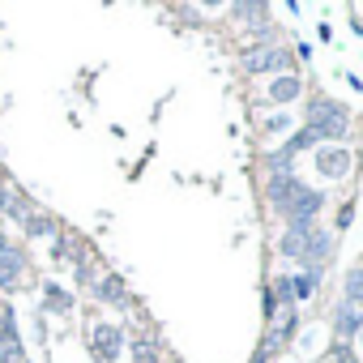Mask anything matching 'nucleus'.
I'll return each instance as SVG.
<instances>
[{
	"instance_id": "nucleus-1",
	"label": "nucleus",
	"mask_w": 363,
	"mask_h": 363,
	"mask_svg": "<svg viewBox=\"0 0 363 363\" xmlns=\"http://www.w3.org/2000/svg\"><path fill=\"white\" fill-rule=\"evenodd\" d=\"M303 128L316 133L320 145H342V137L354 128V116L342 99H329V94H312L308 99V111H303Z\"/></svg>"
},
{
	"instance_id": "nucleus-2",
	"label": "nucleus",
	"mask_w": 363,
	"mask_h": 363,
	"mask_svg": "<svg viewBox=\"0 0 363 363\" xmlns=\"http://www.w3.org/2000/svg\"><path fill=\"white\" fill-rule=\"evenodd\" d=\"M240 65L244 73H274V77H286L295 73V52L286 43H274V48H244L240 52Z\"/></svg>"
},
{
	"instance_id": "nucleus-3",
	"label": "nucleus",
	"mask_w": 363,
	"mask_h": 363,
	"mask_svg": "<svg viewBox=\"0 0 363 363\" xmlns=\"http://www.w3.org/2000/svg\"><path fill=\"white\" fill-rule=\"evenodd\" d=\"M312 167H316L320 179L342 184V179L354 171V150H350V145H316V150H312Z\"/></svg>"
},
{
	"instance_id": "nucleus-4",
	"label": "nucleus",
	"mask_w": 363,
	"mask_h": 363,
	"mask_svg": "<svg viewBox=\"0 0 363 363\" xmlns=\"http://www.w3.org/2000/svg\"><path fill=\"white\" fill-rule=\"evenodd\" d=\"M86 346H90V354H94V363H116V359H120V350H124V329L103 320V325H94V329H90Z\"/></svg>"
},
{
	"instance_id": "nucleus-5",
	"label": "nucleus",
	"mask_w": 363,
	"mask_h": 363,
	"mask_svg": "<svg viewBox=\"0 0 363 363\" xmlns=\"http://www.w3.org/2000/svg\"><path fill=\"white\" fill-rule=\"evenodd\" d=\"M333 248H337V235H333V227H320V223H312L299 265H320V269H325V265L333 261Z\"/></svg>"
},
{
	"instance_id": "nucleus-6",
	"label": "nucleus",
	"mask_w": 363,
	"mask_h": 363,
	"mask_svg": "<svg viewBox=\"0 0 363 363\" xmlns=\"http://www.w3.org/2000/svg\"><path fill=\"white\" fill-rule=\"evenodd\" d=\"M325 201H329V197H325L320 189H308V184H303V189L295 193V201H291L278 218H282V223H316V214L325 210Z\"/></svg>"
},
{
	"instance_id": "nucleus-7",
	"label": "nucleus",
	"mask_w": 363,
	"mask_h": 363,
	"mask_svg": "<svg viewBox=\"0 0 363 363\" xmlns=\"http://www.w3.org/2000/svg\"><path fill=\"white\" fill-rule=\"evenodd\" d=\"M299 189H303V179H299V171H295V175H265V189H261V193H265V206H269L274 214H282V210L295 201Z\"/></svg>"
},
{
	"instance_id": "nucleus-8",
	"label": "nucleus",
	"mask_w": 363,
	"mask_h": 363,
	"mask_svg": "<svg viewBox=\"0 0 363 363\" xmlns=\"http://www.w3.org/2000/svg\"><path fill=\"white\" fill-rule=\"evenodd\" d=\"M359 329H363V308L337 299V308H333V337H337V346H350Z\"/></svg>"
},
{
	"instance_id": "nucleus-9",
	"label": "nucleus",
	"mask_w": 363,
	"mask_h": 363,
	"mask_svg": "<svg viewBox=\"0 0 363 363\" xmlns=\"http://www.w3.org/2000/svg\"><path fill=\"white\" fill-rule=\"evenodd\" d=\"M26 282V252L18 248V244H9L5 248V257H0V291H18Z\"/></svg>"
},
{
	"instance_id": "nucleus-10",
	"label": "nucleus",
	"mask_w": 363,
	"mask_h": 363,
	"mask_svg": "<svg viewBox=\"0 0 363 363\" xmlns=\"http://www.w3.org/2000/svg\"><path fill=\"white\" fill-rule=\"evenodd\" d=\"M94 299L107 303V308H133V299H128V282H124L120 274H103V278H94Z\"/></svg>"
},
{
	"instance_id": "nucleus-11",
	"label": "nucleus",
	"mask_w": 363,
	"mask_h": 363,
	"mask_svg": "<svg viewBox=\"0 0 363 363\" xmlns=\"http://www.w3.org/2000/svg\"><path fill=\"white\" fill-rule=\"evenodd\" d=\"M282 308H299L295 303V291H291V274H274V282L265 286V320Z\"/></svg>"
},
{
	"instance_id": "nucleus-12",
	"label": "nucleus",
	"mask_w": 363,
	"mask_h": 363,
	"mask_svg": "<svg viewBox=\"0 0 363 363\" xmlns=\"http://www.w3.org/2000/svg\"><path fill=\"white\" fill-rule=\"evenodd\" d=\"M320 278H325V269H320V265H299V269L291 274V291H295V303H308V299L320 291Z\"/></svg>"
},
{
	"instance_id": "nucleus-13",
	"label": "nucleus",
	"mask_w": 363,
	"mask_h": 363,
	"mask_svg": "<svg viewBox=\"0 0 363 363\" xmlns=\"http://www.w3.org/2000/svg\"><path fill=\"white\" fill-rule=\"evenodd\" d=\"M303 94V82L295 77V73H286V77H274L269 82V90H265V99L274 103V107H286V103H295Z\"/></svg>"
},
{
	"instance_id": "nucleus-14",
	"label": "nucleus",
	"mask_w": 363,
	"mask_h": 363,
	"mask_svg": "<svg viewBox=\"0 0 363 363\" xmlns=\"http://www.w3.org/2000/svg\"><path fill=\"white\" fill-rule=\"evenodd\" d=\"M295 128H299V120H295L291 111H274V116L261 120V137H265V141H286Z\"/></svg>"
},
{
	"instance_id": "nucleus-15",
	"label": "nucleus",
	"mask_w": 363,
	"mask_h": 363,
	"mask_svg": "<svg viewBox=\"0 0 363 363\" xmlns=\"http://www.w3.org/2000/svg\"><path fill=\"white\" fill-rule=\"evenodd\" d=\"M227 13H231V18H235L240 26H248V30H252V26H265V22H269V5H261V0H240V5H231Z\"/></svg>"
},
{
	"instance_id": "nucleus-16",
	"label": "nucleus",
	"mask_w": 363,
	"mask_h": 363,
	"mask_svg": "<svg viewBox=\"0 0 363 363\" xmlns=\"http://www.w3.org/2000/svg\"><path fill=\"white\" fill-rule=\"evenodd\" d=\"M128 350H133V363H162V350H158V337H154V333H145V329H137V333H133V342H128Z\"/></svg>"
},
{
	"instance_id": "nucleus-17",
	"label": "nucleus",
	"mask_w": 363,
	"mask_h": 363,
	"mask_svg": "<svg viewBox=\"0 0 363 363\" xmlns=\"http://www.w3.org/2000/svg\"><path fill=\"white\" fill-rule=\"evenodd\" d=\"M43 308H48V312H56V316H69V312L77 308V299H73V295H69L65 286L48 282V286H43Z\"/></svg>"
},
{
	"instance_id": "nucleus-18",
	"label": "nucleus",
	"mask_w": 363,
	"mask_h": 363,
	"mask_svg": "<svg viewBox=\"0 0 363 363\" xmlns=\"http://www.w3.org/2000/svg\"><path fill=\"white\" fill-rule=\"evenodd\" d=\"M295 162H299V158H291L282 145H274V150L261 158V171H265V175H295Z\"/></svg>"
},
{
	"instance_id": "nucleus-19",
	"label": "nucleus",
	"mask_w": 363,
	"mask_h": 363,
	"mask_svg": "<svg viewBox=\"0 0 363 363\" xmlns=\"http://www.w3.org/2000/svg\"><path fill=\"white\" fill-rule=\"evenodd\" d=\"M22 227H26V235H30V240H52V235L60 231V223H56L48 210H35V214H30Z\"/></svg>"
},
{
	"instance_id": "nucleus-20",
	"label": "nucleus",
	"mask_w": 363,
	"mask_h": 363,
	"mask_svg": "<svg viewBox=\"0 0 363 363\" xmlns=\"http://www.w3.org/2000/svg\"><path fill=\"white\" fill-rule=\"evenodd\" d=\"M342 299L363 308V265H350V269L342 274Z\"/></svg>"
},
{
	"instance_id": "nucleus-21",
	"label": "nucleus",
	"mask_w": 363,
	"mask_h": 363,
	"mask_svg": "<svg viewBox=\"0 0 363 363\" xmlns=\"http://www.w3.org/2000/svg\"><path fill=\"white\" fill-rule=\"evenodd\" d=\"M52 261H56V265H69V261H73V240H69L65 231L52 235Z\"/></svg>"
},
{
	"instance_id": "nucleus-22",
	"label": "nucleus",
	"mask_w": 363,
	"mask_h": 363,
	"mask_svg": "<svg viewBox=\"0 0 363 363\" xmlns=\"http://www.w3.org/2000/svg\"><path fill=\"white\" fill-rule=\"evenodd\" d=\"M354 210H359V201L350 197L346 206H337V218H333V235H346L350 231V223H354Z\"/></svg>"
},
{
	"instance_id": "nucleus-23",
	"label": "nucleus",
	"mask_w": 363,
	"mask_h": 363,
	"mask_svg": "<svg viewBox=\"0 0 363 363\" xmlns=\"http://www.w3.org/2000/svg\"><path fill=\"white\" fill-rule=\"evenodd\" d=\"M291 52H295V60H303V65H312V56H316V48H312L308 39H299V43H295Z\"/></svg>"
},
{
	"instance_id": "nucleus-24",
	"label": "nucleus",
	"mask_w": 363,
	"mask_h": 363,
	"mask_svg": "<svg viewBox=\"0 0 363 363\" xmlns=\"http://www.w3.org/2000/svg\"><path fill=\"white\" fill-rule=\"evenodd\" d=\"M0 363H30L26 350H0Z\"/></svg>"
},
{
	"instance_id": "nucleus-25",
	"label": "nucleus",
	"mask_w": 363,
	"mask_h": 363,
	"mask_svg": "<svg viewBox=\"0 0 363 363\" xmlns=\"http://www.w3.org/2000/svg\"><path fill=\"white\" fill-rule=\"evenodd\" d=\"M333 363H359V354H354L350 346H337V359H333Z\"/></svg>"
},
{
	"instance_id": "nucleus-26",
	"label": "nucleus",
	"mask_w": 363,
	"mask_h": 363,
	"mask_svg": "<svg viewBox=\"0 0 363 363\" xmlns=\"http://www.w3.org/2000/svg\"><path fill=\"white\" fill-rule=\"evenodd\" d=\"M342 82H346V86H350V90H363V82H359V73H350V69H346V73H342Z\"/></svg>"
},
{
	"instance_id": "nucleus-27",
	"label": "nucleus",
	"mask_w": 363,
	"mask_h": 363,
	"mask_svg": "<svg viewBox=\"0 0 363 363\" xmlns=\"http://www.w3.org/2000/svg\"><path fill=\"white\" fill-rule=\"evenodd\" d=\"M316 35H320V39L329 43V39H333V22H320V26H316Z\"/></svg>"
},
{
	"instance_id": "nucleus-28",
	"label": "nucleus",
	"mask_w": 363,
	"mask_h": 363,
	"mask_svg": "<svg viewBox=\"0 0 363 363\" xmlns=\"http://www.w3.org/2000/svg\"><path fill=\"white\" fill-rule=\"evenodd\" d=\"M9 244H13V240H9V231L0 227V257H5V248H9Z\"/></svg>"
},
{
	"instance_id": "nucleus-29",
	"label": "nucleus",
	"mask_w": 363,
	"mask_h": 363,
	"mask_svg": "<svg viewBox=\"0 0 363 363\" xmlns=\"http://www.w3.org/2000/svg\"><path fill=\"white\" fill-rule=\"evenodd\" d=\"M350 30H354V35L363 39V18H350Z\"/></svg>"
},
{
	"instance_id": "nucleus-30",
	"label": "nucleus",
	"mask_w": 363,
	"mask_h": 363,
	"mask_svg": "<svg viewBox=\"0 0 363 363\" xmlns=\"http://www.w3.org/2000/svg\"><path fill=\"white\" fill-rule=\"evenodd\" d=\"M354 342H359V346H363V329H359V333H354Z\"/></svg>"
},
{
	"instance_id": "nucleus-31",
	"label": "nucleus",
	"mask_w": 363,
	"mask_h": 363,
	"mask_svg": "<svg viewBox=\"0 0 363 363\" xmlns=\"http://www.w3.org/2000/svg\"><path fill=\"white\" fill-rule=\"evenodd\" d=\"M359 265H363V257H359Z\"/></svg>"
}]
</instances>
